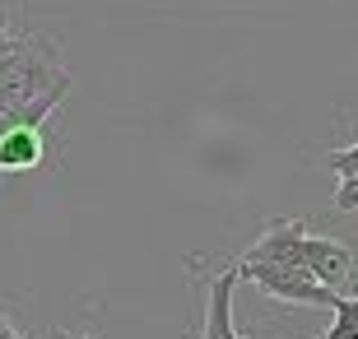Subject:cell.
Returning a JSON list of instances; mask_svg holds the SVG:
<instances>
[{"instance_id": "1", "label": "cell", "mask_w": 358, "mask_h": 339, "mask_svg": "<svg viewBox=\"0 0 358 339\" xmlns=\"http://www.w3.org/2000/svg\"><path fill=\"white\" fill-rule=\"evenodd\" d=\"M61 84H75L66 70V56H61V42L47 33L14 38V47L0 56V117L28 107L33 98H42L47 89H61Z\"/></svg>"}, {"instance_id": "2", "label": "cell", "mask_w": 358, "mask_h": 339, "mask_svg": "<svg viewBox=\"0 0 358 339\" xmlns=\"http://www.w3.org/2000/svg\"><path fill=\"white\" fill-rule=\"evenodd\" d=\"M70 89H75V84L47 89L42 98H33L28 107L0 117V177H5V172L42 168V158H47V117L70 98Z\"/></svg>"}, {"instance_id": "3", "label": "cell", "mask_w": 358, "mask_h": 339, "mask_svg": "<svg viewBox=\"0 0 358 339\" xmlns=\"http://www.w3.org/2000/svg\"><path fill=\"white\" fill-rule=\"evenodd\" d=\"M242 274V284H256L261 293L279 302H293V307H340L345 293L326 288L312 270H298V265H270V261H233Z\"/></svg>"}, {"instance_id": "4", "label": "cell", "mask_w": 358, "mask_h": 339, "mask_svg": "<svg viewBox=\"0 0 358 339\" xmlns=\"http://www.w3.org/2000/svg\"><path fill=\"white\" fill-rule=\"evenodd\" d=\"M200 284H205V330H200V339H238V330H233V288L242 284L238 265L228 261L224 270H214Z\"/></svg>"}, {"instance_id": "5", "label": "cell", "mask_w": 358, "mask_h": 339, "mask_svg": "<svg viewBox=\"0 0 358 339\" xmlns=\"http://www.w3.org/2000/svg\"><path fill=\"white\" fill-rule=\"evenodd\" d=\"M321 339H358V298H340V307H335V321H331V330Z\"/></svg>"}, {"instance_id": "6", "label": "cell", "mask_w": 358, "mask_h": 339, "mask_svg": "<svg viewBox=\"0 0 358 339\" xmlns=\"http://www.w3.org/2000/svg\"><path fill=\"white\" fill-rule=\"evenodd\" d=\"M326 168H331L335 177H358V144L354 149H335V154H326Z\"/></svg>"}, {"instance_id": "7", "label": "cell", "mask_w": 358, "mask_h": 339, "mask_svg": "<svg viewBox=\"0 0 358 339\" xmlns=\"http://www.w3.org/2000/svg\"><path fill=\"white\" fill-rule=\"evenodd\" d=\"M335 209H358V177H340V186H335Z\"/></svg>"}, {"instance_id": "8", "label": "cell", "mask_w": 358, "mask_h": 339, "mask_svg": "<svg viewBox=\"0 0 358 339\" xmlns=\"http://www.w3.org/2000/svg\"><path fill=\"white\" fill-rule=\"evenodd\" d=\"M14 47V33H10V10H0V56Z\"/></svg>"}, {"instance_id": "9", "label": "cell", "mask_w": 358, "mask_h": 339, "mask_svg": "<svg viewBox=\"0 0 358 339\" xmlns=\"http://www.w3.org/2000/svg\"><path fill=\"white\" fill-rule=\"evenodd\" d=\"M0 339H24L19 330H14V321L5 316V307H0Z\"/></svg>"}, {"instance_id": "10", "label": "cell", "mask_w": 358, "mask_h": 339, "mask_svg": "<svg viewBox=\"0 0 358 339\" xmlns=\"http://www.w3.org/2000/svg\"><path fill=\"white\" fill-rule=\"evenodd\" d=\"M52 339H89V335H66V330H56Z\"/></svg>"}]
</instances>
